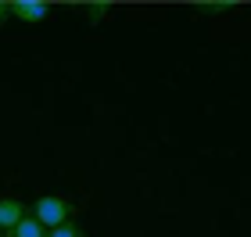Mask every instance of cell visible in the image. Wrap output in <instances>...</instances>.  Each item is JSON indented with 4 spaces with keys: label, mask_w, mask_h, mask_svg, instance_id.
Masks as SVG:
<instances>
[{
    "label": "cell",
    "mask_w": 251,
    "mask_h": 237,
    "mask_svg": "<svg viewBox=\"0 0 251 237\" xmlns=\"http://www.w3.org/2000/svg\"><path fill=\"white\" fill-rule=\"evenodd\" d=\"M25 205H22L18 198H0V230H11V227H18L22 219H25Z\"/></svg>",
    "instance_id": "cell-3"
},
{
    "label": "cell",
    "mask_w": 251,
    "mask_h": 237,
    "mask_svg": "<svg viewBox=\"0 0 251 237\" xmlns=\"http://www.w3.org/2000/svg\"><path fill=\"white\" fill-rule=\"evenodd\" d=\"M7 237H47V230H43L32 216H25V219L18 223V227H11V230H7Z\"/></svg>",
    "instance_id": "cell-5"
},
{
    "label": "cell",
    "mask_w": 251,
    "mask_h": 237,
    "mask_svg": "<svg viewBox=\"0 0 251 237\" xmlns=\"http://www.w3.org/2000/svg\"><path fill=\"white\" fill-rule=\"evenodd\" d=\"M72 205H68L65 198H58V194H43V198H36V205H32V219L40 223L43 230H54V227H61V223H68V216H72Z\"/></svg>",
    "instance_id": "cell-1"
},
{
    "label": "cell",
    "mask_w": 251,
    "mask_h": 237,
    "mask_svg": "<svg viewBox=\"0 0 251 237\" xmlns=\"http://www.w3.org/2000/svg\"><path fill=\"white\" fill-rule=\"evenodd\" d=\"M47 237H83V234H79V227H75V223H61V227L47 230Z\"/></svg>",
    "instance_id": "cell-7"
},
{
    "label": "cell",
    "mask_w": 251,
    "mask_h": 237,
    "mask_svg": "<svg viewBox=\"0 0 251 237\" xmlns=\"http://www.w3.org/2000/svg\"><path fill=\"white\" fill-rule=\"evenodd\" d=\"M194 11L198 15H226V11H237V0H198Z\"/></svg>",
    "instance_id": "cell-4"
},
{
    "label": "cell",
    "mask_w": 251,
    "mask_h": 237,
    "mask_svg": "<svg viewBox=\"0 0 251 237\" xmlns=\"http://www.w3.org/2000/svg\"><path fill=\"white\" fill-rule=\"evenodd\" d=\"M83 11H86V18H90V22H94V26H97V22H104V18H108L111 4H100V0H97V4H86Z\"/></svg>",
    "instance_id": "cell-6"
},
{
    "label": "cell",
    "mask_w": 251,
    "mask_h": 237,
    "mask_svg": "<svg viewBox=\"0 0 251 237\" xmlns=\"http://www.w3.org/2000/svg\"><path fill=\"white\" fill-rule=\"evenodd\" d=\"M7 11H11V18L29 22V26L50 18V4H47V0H7Z\"/></svg>",
    "instance_id": "cell-2"
},
{
    "label": "cell",
    "mask_w": 251,
    "mask_h": 237,
    "mask_svg": "<svg viewBox=\"0 0 251 237\" xmlns=\"http://www.w3.org/2000/svg\"><path fill=\"white\" fill-rule=\"evenodd\" d=\"M7 18H11V11H7V0H0V29L7 26Z\"/></svg>",
    "instance_id": "cell-8"
}]
</instances>
